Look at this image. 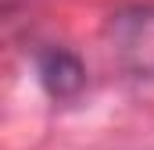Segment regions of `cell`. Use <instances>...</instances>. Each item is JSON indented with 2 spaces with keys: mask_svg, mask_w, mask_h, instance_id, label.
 <instances>
[{
  "mask_svg": "<svg viewBox=\"0 0 154 150\" xmlns=\"http://www.w3.org/2000/svg\"><path fill=\"white\" fill-rule=\"evenodd\" d=\"M108 39L115 61L136 79H154V4H133L111 14Z\"/></svg>",
  "mask_w": 154,
  "mask_h": 150,
  "instance_id": "6da1fadb",
  "label": "cell"
},
{
  "mask_svg": "<svg viewBox=\"0 0 154 150\" xmlns=\"http://www.w3.org/2000/svg\"><path fill=\"white\" fill-rule=\"evenodd\" d=\"M36 72L43 89L54 97V100H72L79 97V89L86 86V68L72 50H61V46H50V50H39L36 54Z\"/></svg>",
  "mask_w": 154,
  "mask_h": 150,
  "instance_id": "7a4b0ae2",
  "label": "cell"
}]
</instances>
